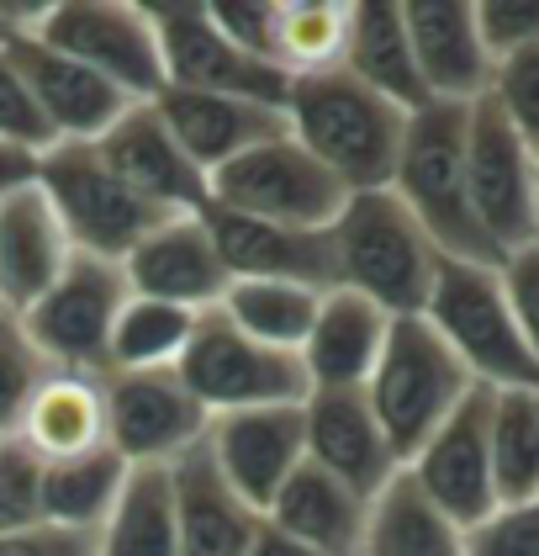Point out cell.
Segmentation results:
<instances>
[{
	"label": "cell",
	"instance_id": "28",
	"mask_svg": "<svg viewBox=\"0 0 539 556\" xmlns=\"http://www.w3.org/2000/svg\"><path fill=\"white\" fill-rule=\"evenodd\" d=\"M338 70H349L360 86L408 117L428 106V90L413 64V43L402 27V0H349V43H344Z\"/></svg>",
	"mask_w": 539,
	"mask_h": 556
},
{
	"label": "cell",
	"instance_id": "13",
	"mask_svg": "<svg viewBox=\"0 0 539 556\" xmlns=\"http://www.w3.org/2000/svg\"><path fill=\"white\" fill-rule=\"evenodd\" d=\"M211 414L175 371L106 377V434L127 467H169L207 440Z\"/></svg>",
	"mask_w": 539,
	"mask_h": 556
},
{
	"label": "cell",
	"instance_id": "38",
	"mask_svg": "<svg viewBox=\"0 0 539 556\" xmlns=\"http://www.w3.org/2000/svg\"><path fill=\"white\" fill-rule=\"evenodd\" d=\"M42 525V462L11 434L0 440V535Z\"/></svg>",
	"mask_w": 539,
	"mask_h": 556
},
{
	"label": "cell",
	"instance_id": "9",
	"mask_svg": "<svg viewBox=\"0 0 539 556\" xmlns=\"http://www.w3.org/2000/svg\"><path fill=\"white\" fill-rule=\"evenodd\" d=\"M207 197L211 207L259 217V223H281V228H312V233L333 228V217L349 202L338 175L323 170L291 132L228 160L222 170H211Z\"/></svg>",
	"mask_w": 539,
	"mask_h": 556
},
{
	"label": "cell",
	"instance_id": "15",
	"mask_svg": "<svg viewBox=\"0 0 539 556\" xmlns=\"http://www.w3.org/2000/svg\"><path fill=\"white\" fill-rule=\"evenodd\" d=\"M207 456H211V467L222 471V482H228L254 514H265L270 498L286 488L291 471L307 462L301 403L217 414L207 425Z\"/></svg>",
	"mask_w": 539,
	"mask_h": 556
},
{
	"label": "cell",
	"instance_id": "36",
	"mask_svg": "<svg viewBox=\"0 0 539 556\" xmlns=\"http://www.w3.org/2000/svg\"><path fill=\"white\" fill-rule=\"evenodd\" d=\"M53 366L38 355V344L27 340L16 313H0V440H11L22 429V414L33 403L38 382Z\"/></svg>",
	"mask_w": 539,
	"mask_h": 556
},
{
	"label": "cell",
	"instance_id": "2",
	"mask_svg": "<svg viewBox=\"0 0 539 556\" xmlns=\"http://www.w3.org/2000/svg\"><path fill=\"white\" fill-rule=\"evenodd\" d=\"M333 287L360 292L386 318H423L439 276V250L392 191H355L329 228Z\"/></svg>",
	"mask_w": 539,
	"mask_h": 556
},
{
	"label": "cell",
	"instance_id": "37",
	"mask_svg": "<svg viewBox=\"0 0 539 556\" xmlns=\"http://www.w3.org/2000/svg\"><path fill=\"white\" fill-rule=\"evenodd\" d=\"M487 101L508 117V128L518 132L529 149L539 154V48H524V53H508L492 64V86H487Z\"/></svg>",
	"mask_w": 539,
	"mask_h": 556
},
{
	"label": "cell",
	"instance_id": "1",
	"mask_svg": "<svg viewBox=\"0 0 539 556\" xmlns=\"http://www.w3.org/2000/svg\"><path fill=\"white\" fill-rule=\"evenodd\" d=\"M286 128L355 197V191L392 186L408 112H397L392 101L365 90L349 70H323V75H301L286 86Z\"/></svg>",
	"mask_w": 539,
	"mask_h": 556
},
{
	"label": "cell",
	"instance_id": "10",
	"mask_svg": "<svg viewBox=\"0 0 539 556\" xmlns=\"http://www.w3.org/2000/svg\"><path fill=\"white\" fill-rule=\"evenodd\" d=\"M127 298L132 292H127L117 260L75 255L64 265V276L16 318L53 371L106 377V350H112V329H117V313L127 307Z\"/></svg>",
	"mask_w": 539,
	"mask_h": 556
},
{
	"label": "cell",
	"instance_id": "24",
	"mask_svg": "<svg viewBox=\"0 0 539 556\" xmlns=\"http://www.w3.org/2000/svg\"><path fill=\"white\" fill-rule=\"evenodd\" d=\"M169 488H175V530H180V556H249L265 514H254L211 467L207 440L169 462Z\"/></svg>",
	"mask_w": 539,
	"mask_h": 556
},
{
	"label": "cell",
	"instance_id": "19",
	"mask_svg": "<svg viewBox=\"0 0 539 556\" xmlns=\"http://www.w3.org/2000/svg\"><path fill=\"white\" fill-rule=\"evenodd\" d=\"M418 80L428 101L471 106L492 86V53L476 33V0H402Z\"/></svg>",
	"mask_w": 539,
	"mask_h": 556
},
{
	"label": "cell",
	"instance_id": "3",
	"mask_svg": "<svg viewBox=\"0 0 539 556\" xmlns=\"http://www.w3.org/2000/svg\"><path fill=\"white\" fill-rule=\"evenodd\" d=\"M465 112L471 106H450V101H428L423 112H413L386 191L418 217V228L445 260L502 265L492 239L476 223L471 186H465Z\"/></svg>",
	"mask_w": 539,
	"mask_h": 556
},
{
	"label": "cell",
	"instance_id": "40",
	"mask_svg": "<svg viewBox=\"0 0 539 556\" xmlns=\"http://www.w3.org/2000/svg\"><path fill=\"white\" fill-rule=\"evenodd\" d=\"M460 556H539V498L498 504L487 519L460 530Z\"/></svg>",
	"mask_w": 539,
	"mask_h": 556
},
{
	"label": "cell",
	"instance_id": "42",
	"mask_svg": "<svg viewBox=\"0 0 539 556\" xmlns=\"http://www.w3.org/2000/svg\"><path fill=\"white\" fill-rule=\"evenodd\" d=\"M476 33L492 64L508 53L539 48V0H476Z\"/></svg>",
	"mask_w": 539,
	"mask_h": 556
},
{
	"label": "cell",
	"instance_id": "23",
	"mask_svg": "<svg viewBox=\"0 0 539 556\" xmlns=\"http://www.w3.org/2000/svg\"><path fill=\"white\" fill-rule=\"evenodd\" d=\"M69 260L75 244L38 180L0 202V313H27L64 276Z\"/></svg>",
	"mask_w": 539,
	"mask_h": 556
},
{
	"label": "cell",
	"instance_id": "25",
	"mask_svg": "<svg viewBox=\"0 0 539 556\" xmlns=\"http://www.w3.org/2000/svg\"><path fill=\"white\" fill-rule=\"evenodd\" d=\"M386 334H392V318L375 302H365L360 292H344V287H329L307 340L296 350V361L307 371V392L312 387H365L381 350H386Z\"/></svg>",
	"mask_w": 539,
	"mask_h": 556
},
{
	"label": "cell",
	"instance_id": "20",
	"mask_svg": "<svg viewBox=\"0 0 539 556\" xmlns=\"http://www.w3.org/2000/svg\"><path fill=\"white\" fill-rule=\"evenodd\" d=\"M95 149H101L106 170L117 175L127 191H138L149 207H159L165 217L202 213L211 202L207 175L185 160V149L175 143V132H169L165 117L154 112V101H138Z\"/></svg>",
	"mask_w": 539,
	"mask_h": 556
},
{
	"label": "cell",
	"instance_id": "17",
	"mask_svg": "<svg viewBox=\"0 0 539 556\" xmlns=\"http://www.w3.org/2000/svg\"><path fill=\"white\" fill-rule=\"evenodd\" d=\"M301 434H307V462L355 488L360 498H375L402 471L365 403V387H312L301 397Z\"/></svg>",
	"mask_w": 539,
	"mask_h": 556
},
{
	"label": "cell",
	"instance_id": "35",
	"mask_svg": "<svg viewBox=\"0 0 539 556\" xmlns=\"http://www.w3.org/2000/svg\"><path fill=\"white\" fill-rule=\"evenodd\" d=\"M196 329V313L169 307V302L127 298L112 329V350H106V377L117 371H175L180 350Z\"/></svg>",
	"mask_w": 539,
	"mask_h": 556
},
{
	"label": "cell",
	"instance_id": "22",
	"mask_svg": "<svg viewBox=\"0 0 539 556\" xmlns=\"http://www.w3.org/2000/svg\"><path fill=\"white\" fill-rule=\"evenodd\" d=\"M154 112L165 117L175 143L185 149V160L202 175L222 170L228 160L249 154L259 143L281 138L286 128V106H259V101H239V96H207V90H180L165 86L154 96Z\"/></svg>",
	"mask_w": 539,
	"mask_h": 556
},
{
	"label": "cell",
	"instance_id": "44",
	"mask_svg": "<svg viewBox=\"0 0 539 556\" xmlns=\"http://www.w3.org/2000/svg\"><path fill=\"white\" fill-rule=\"evenodd\" d=\"M101 530H64V525H27L0 535V556H95Z\"/></svg>",
	"mask_w": 539,
	"mask_h": 556
},
{
	"label": "cell",
	"instance_id": "8",
	"mask_svg": "<svg viewBox=\"0 0 539 556\" xmlns=\"http://www.w3.org/2000/svg\"><path fill=\"white\" fill-rule=\"evenodd\" d=\"M175 377L185 392L217 414H244V408H275V403H301L307 397V371L286 350H265L249 334L228 324L222 307L196 313V329L175 361Z\"/></svg>",
	"mask_w": 539,
	"mask_h": 556
},
{
	"label": "cell",
	"instance_id": "16",
	"mask_svg": "<svg viewBox=\"0 0 539 556\" xmlns=\"http://www.w3.org/2000/svg\"><path fill=\"white\" fill-rule=\"evenodd\" d=\"M123 276L132 298L169 302V307H185V313H207L233 287L202 213H175L154 233H143L132 244V255L123 260Z\"/></svg>",
	"mask_w": 539,
	"mask_h": 556
},
{
	"label": "cell",
	"instance_id": "39",
	"mask_svg": "<svg viewBox=\"0 0 539 556\" xmlns=\"http://www.w3.org/2000/svg\"><path fill=\"white\" fill-rule=\"evenodd\" d=\"M0 143H16L27 154H48L53 149V128L38 112V96H33L27 75L16 70L5 43H0Z\"/></svg>",
	"mask_w": 539,
	"mask_h": 556
},
{
	"label": "cell",
	"instance_id": "4",
	"mask_svg": "<svg viewBox=\"0 0 539 556\" xmlns=\"http://www.w3.org/2000/svg\"><path fill=\"white\" fill-rule=\"evenodd\" d=\"M423 324L445 340V350L465 366V377L476 387H487V392L539 387V366L524 350V334L508 313L498 265L439 260L434 292L423 302Z\"/></svg>",
	"mask_w": 539,
	"mask_h": 556
},
{
	"label": "cell",
	"instance_id": "41",
	"mask_svg": "<svg viewBox=\"0 0 539 556\" xmlns=\"http://www.w3.org/2000/svg\"><path fill=\"white\" fill-rule=\"evenodd\" d=\"M207 22L254 59L275 64V0H202Z\"/></svg>",
	"mask_w": 539,
	"mask_h": 556
},
{
	"label": "cell",
	"instance_id": "12",
	"mask_svg": "<svg viewBox=\"0 0 539 556\" xmlns=\"http://www.w3.org/2000/svg\"><path fill=\"white\" fill-rule=\"evenodd\" d=\"M149 16L165 48V86L207 90V96H239L259 106H286V75L244 48H233L207 22L202 0H149Z\"/></svg>",
	"mask_w": 539,
	"mask_h": 556
},
{
	"label": "cell",
	"instance_id": "46",
	"mask_svg": "<svg viewBox=\"0 0 539 556\" xmlns=\"http://www.w3.org/2000/svg\"><path fill=\"white\" fill-rule=\"evenodd\" d=\"M42 5H48V0H42ZM42 5L38 0H27V5L0 0V43H11L16 33H33V27H38V16H42Z\"/></svg>",
	"mask_w": 539,
	"mask_h": 556
},
{
	"label": "cell",
	"instance_id": "31",
	"mask_svg": "<svg viewBox=\"0 0 539 556\" xmlns=\"http://www.w3.org/2000/svg\"><path fill=\"white\" fill-rule=\"evenodd\" d=\"M127 482V462L101 445L90 456L42 462V519L64 530H101Z\"/></svg>",
	"mask_w": 539,
	"mask_h": 556
},
{
	"label": "cell",
	"instance_id": "48",
	"mask_svg": "<svg viewBox=\"0 0 539 556\" xmlns=\"http://www.w3.org/2000/svg\"><path fill=\"white\" fill-rule=\"evenodd\" d=\"M535 202H539V154H535Z\"/></svg>",
	"mask_w": 539,
	"mask_h": 556
},
{
	"label": "cell",
	"instance_id": "27",
	"mask_svg": "<svg viewBox=\"0 0 539 556\" xmlns=\"http://www.w3.org/2000/svg\"><path fill=\"white\" fill-rule=\"evenodd\" d=\"M365 509H371V498H360L355 488H344L323 467L301 462L286 477V488L270 498L265 525H275L281 535H291V541H301V546H312L323 556H360Z\"/></svg>",
	"mask_w": 539,
	"mask_h": 556
},
{
	"label": "cell",
	"instance_id": "26",
	"mask_svg": "<svg viewBox=\"0 0 539 556\" xmlns=\"http://www.w3.org/2000/svg\"><path fill=\"white\" fill-rule=\"evenodd\" d=\"M16 440L38 462H69L112 445L106 434V377L95 371H48L22 414Z\"/></svg>",
	"mask_w": 539,
	"mask_h": 556
},
{
	"label": "cell",
	"instance_id": "5",
	"mask_svg": "<svg viewBox=\"0 0 539 556\" xmlns=\"http://www.w3.org/2000/svg\"><path fill=\"white\" fill-rule=\"evenodd\" d=\"M471 387L476 382L465 377V366L445 350V340L423 318H392L386 350L365 382V403H371L386 445L408 467L423 451V440L460 408V397Z\"/></svg>",
	"mask_w": 539,
	"mask_h": 556
},
{
	"label": "cell",
	"instance_id": "34",
	"mask_svg": "<svg viewBox=\"0 0 539 556\" xmlns=\"http://www.w3.org/2000/svg\"><path fill=\"white\" fill-rule=\"evenodd\" d=\"M349 0H275V70L286 80L344 64Z\"/></svg>",
	"mask_w": 539,
	"mask_h": 556
},
{
	"label": "cell",
	"instance_id": "30",
	"mask_svg": "<svg viewBox=\"0 0 539 556\" xmlns=\"http://www.w3.org/2000/svg\"><path fill=\"white\" fill-rule=\"evenodd\" d=\"M95 556H180L169 467H127V482L106 514Z\"/></svg>",
	"mask_w": 539,
	"mask_h": 556
},
{
	"label": "cell",
	"instance_id": "43",
	"mask_svg": "<svg viewBox=\"0 0 539 556\" xmlns=\"http://www.w3.org/2000/svg\"><path fill=\"white\" fill-rule=\"evenodd\" d=\"M498 281H502V298H508V313H513V324L524 334V350L535 355L539 366V244L502 255Z\"/></svg>",
	"mask_w": 539,
	"mask_h": 556
},
{
	"label": "cell",
	"instance_id": "14",
	"mask_svg": "<svg viewBox=\"0 0 539 556\" xmlns=\"http://www.w3.org/2000/svg\"><path fill=\"white\" fill-rule=\"evenodd\" d=\"M487 419H492V392L487 387H471L460 397V408L423 440L408 477L439 504V509L455 519L460 530H471L476 519L498 509V493H492V451H487Z\"/></svg>",
	"mask_w": 539,
	"mask_h": 556
},
{
	"label": "cell",
	"instance_id": "45",
	"mask_svg": "<svg viewBox=\"0 0 539 556\" xmlns=\"http://www.w3.org/2000/svg\"><path fill=\"white\" fill-rule=\"evenodd\" d=\"M33 180H38V154H27V149H16V143H0V202L16 197V191L33 186Z\"/></svg>",
	"mask_w": 539,
	"mask_h": 556
},
{
	"label": "cell",
	"instance_id": "32",
	"mask_svg": "<svg viewBox=\"0 0 539 556\" xmlns=\"http://www.w3.org/2000/svg\"><path fill=\"white\" fill-rule=\"evenodd\" d=\"M487 451H492V493H498V504H535L539 498V387L492 392Z\"/></svg>",
	"mask_w": 539,
	"mask_h": 556
},
{
	"label": "cell",
	"instance_id": "7",
	"mask_svg": "<svg viewBox=\"0 0 539 556\" xmlns=\"http://www.w3.org/2000/svg\"><path fill=\"white\" fill-rule=\"evenodd\" d=\"M38 191L59 213L75 255L123 265L132 255V244L165 223L159 207H149L138 191H127L123 180L106 170L95 143H53L48 154H38Z\"/></svg>",
	"mask_w": 539,
	"mask_h": 556
},
{
	"label": "cell",
	"instance_id": "18",
	"mask_svg": "<svg viewBox=\"0 0 539 556\" xmlns=\"http://www.w3.org/2000/svg\"><path fill=\"white\" fill-rule=\"evenodd\" d=\"M5 48H11L16 70L27 75L33 96H38V112L53 128V143H101L138 106L112 80H101L95 70H85V64L64 59V53H53L33 33H16Z\"/></svg>",
	"mask_w": 539,
	"mask_h": 556
},
{
	"label": "cell",
	"instance_id": "29",
	"mask_svg": "<svg viewBox=\"0 0 539 556\" xmlns=\"http://www.w3.org/2000/svg\"><path fill=\"white\" fill-rule=\"evenodd\" d=\"M360 556H460V525L402 467L365 509Z\"/></svg>",
	"mask_w": 539,
	"mask_h": 556
},
{
	"label": "cell",
	"instance_id": "33",
	"mask_svg": "<svg viewBox=\"0 0 539 556\" xmlns=\"http://www.w3.org/2000/svg\"><path fill=\"white\" fill-rule=\"evenodd\" d=\"M318 302H323L318 287H296V281H233L217 307L254 344L296 355L307 329H312V318H318Z\"/></svg>",
	"mask_w": 539,
	"mask_h": 556
},
{
	"label": "cell",
	"instance_id": "47",
	"mask_svg": "<svg viewBox=\"0 0 539 556\" xmlns=\"http://www.w3.org/2000/svg\"><path fill=\"white\" fill-rule=\"evenodd\" d=\"M249 556H323V552H312V546H301V541L281 535L275 525H259V535H254Z\"/></svg>",
	"mask_w": 539,
	"mask_h": 556
},
{
	"label": "cell",
	"instance_id": "6",
	"mask_svg": "<svg viewBox=\"0 0 539 556\" xmlns=\"http://www.w3.org/2000/svg\"><path fill=\"white\" fill-rule=\"evenodd\" d=\"M33 38L95 70L132 101L165 90V48L143 0H48Z\"/></svg>",
	"mask_w": 539,
	"mask_h": 556
},
{
	"label": "cell",
	"instance_id": "11",
	"mask_svg": "<svg viewBox=\"0 0 539 556\" xmlns=\"http://www.w3.org/2000/svg\"><path fill=\"white\" fill-rule=\"evenodd\" d=\"M465 186L482 233L498 255L539 244V202H535V149L508 128L498 106L482 96L465 112Z\"/></svg>",
	"mask_w": 539,
	"mask_h": 556
},
{
	"label": "cell",
	"instance_id": "21",
	"mask_svg": "<svg viewBox=\"0 0 539 556\" xmlns=\"http://www.w3.org/2000/svg\"><path fill=\"white\" fill-rule=\"evenodd\" d=\"M211 244L228 265L233 281H296V287H333V244L329 228H281L259 217L228 213V207H202Z\"/></svg>",
	"mask_w": 539,
	"mask_h": 556
}]
</instances>
